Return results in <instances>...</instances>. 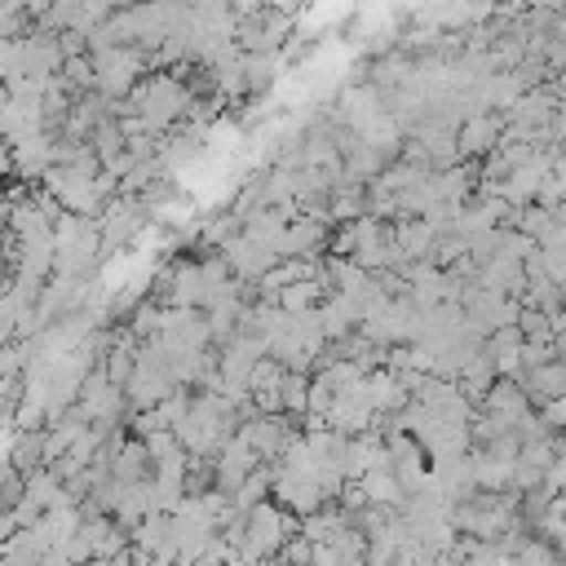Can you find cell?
<instances>
[{"label": "cell", "instance_id": "obj_1", "mask_svg": "<svg viewBox=\"0 0 566 566\" xmlns=\"http://www.w3.org/2000/svg\"><path fill=\"white\" fill-rule=\"evenodd\" d=\"M296 535H301V517H292L287 509H279L274 500H265V504H256V509L243 513V544H239L234 557L248 562V566H256L265 557H279L283 544L296 539Z\"/></svg>", "mask_w": 566, "mask_h": 566}, {"label": "cell", "instance_id": "obj_2", "mask_svg": "<svg viewBox=\"0 0 566 566\" xmlns=\"http://www.w3.org/2000/svg\"><path fill=\"white\" fill-rule=\"evenodd\" d=\"M500 137H504V115L495 111H478L469 115L460 128H455V159H486L500 150Z\"/></svg>", "mask_w": 566, "mask_h": 566}, {"label": "cell", "instance_id": "obj_3", "mask_svg": "<svg viewBox=\"0 0 566 566\" xmlns=\"http://www.w3.org/2000/svg\"><path fill=\"white\" fill-rule=\"evenodd\" d=\"M239 438L256 451L261 464H274L283 455V447L296 438V424L287 416H252V420L239 424Z\"/></svg>", "mask_w": 566, "mask_h": 566}, {"label": "cell", "instance_id": "obj_4", "mask_svg": "<svg viewBox=\"0 0 566 566\" xmlns=\"http://www.w3.org/2000/svg\"><path fill=\"white\" fill-rule=\"evenodd\" d=\"M327 234H332V226L327 221H318V217H292L287 221V239H283V261L287 256H305V261H318V252L327 248Z\"/></svg>", "mask_w": 566, "mask_h": 566}, {"label": "cell", "instance_id": "obj_5", "mask_svg": "<svg viewBox=\"0 0 566 566\" xmlns=\"http://www.w3.org/2000/svg\"><path fill=\"white\" fill-rule=\"evenodd\" d=\"M517 389L526 394V402L535 407H548L557 398H566V367L562 363H544V367H531L517 376Z\"/></svg>", "mask_w": 566, "mask_h": 566}, {"label": "cell", "instance_id": "obj_6", "mask_svg": "<svg viewBox=\"0 0 566 566\" xmlns=\"http://www.w3.org/2000/svg\"><path fill=\"white\" fill-rule=\"evenodd\" d=\"M526 411H531V402H526V394L517 389V380H495V385L486 389V398H482V416L500 420L504 429H513Z\"/></svg>", "mask_w": 566, "mask_h": 566}, {"label": "cell", "instance_id": "obj_7", "mask_svg": "<svg viewBox=\"0 0 566 566\" xmlns=\"http://www.w3.org/2000/svg\"><path fill=\"white\" fill-rule=\"evenodd\" d=\"M358 491H363V500H367L371 509H385V513H402V504H407V491H402V482L394 478V469H371V473H363V478H358Z\"/></svg>", "mask_w": 566, "mask_h": 566}, {"label": "cell", "instance_id": "obj_8", "mask_svg": "<svg viewBox=\"0 0 566 566\" xmlns=\"http://www.w3.org/2000/svg\"><path fill=\"white\" fill-rule=\"evenodd\" d=\"M394 243L402 252V261H429L433 256V243H438V230L420 217H407V221H394Z\"/></svg>", "mask_w": 566, "mask_h": 566}, {"label": "cell", "instance_id": "obj_9", "mask_svg": "<svg viewBox=\"0 0 566 566\" xmlns=\"http://www.w3.org/2000/svg\"><path fill=\"white\" fill-rule=\"evenodd\" d=\"M150 455H146V447L137 442V438H124V447L115 451V460H111V482H119V486H133V482H146L150 478Z\"/></svg>", "mask_w": 566, "mask_h": 566}, {"label": "cell", "instance_id": "obj_10", "mask_svg": "<svg viewBox=\"0 0 566 566\" xmlns=\"http://www.w3.org/2000/svg\"><path fill=\"white\" fill-rule=\"evenodd\" d=\"M305 398H310V376L283 371V385H279V402H283V416H287V420H305Z\"/></svg>", "mask_w": 566, "mask_h": 566}, {"label": "cell", "instance_id": "obj_11", "mask_svg": "<svg viewBox=\"0 0 566 566\" xmlns=\"http://www.w3.org/2000/svg\"><path fill=\"white\" fill-rule=\"evenodd\" d=\"M142 447H146L150 464H172V460H186V451H181V442H177V433H172V429H159V433L142 438Z\"/></svg>", "mask_w": 566, "mask_h": 566}, {"label": "cell", "instance_id": "obj_12", "mask_svg": "<svg viewBox=\"0 0 566 566\" xmlns=\"http://www.w3.org/2000/svg\"><path fill=\"white\" fill-rule=\"evenodd\" d=\"M190 402H195V394H190V389H172V394H168V398H164L155 411H159V420H164L168 429H177V420L190 411Z\"/></svg>", "mask_w": 566, "mask_h": 566}, {"label": "cell", "instance_id": "obj_13", "mask_svg": "<svg viewBox=\"0 0 566 566\" xmlns=\"http://www.w3.org/2000/svg\"><path fill=\"white\" fill-rule=\"evenodd\" d=\"M553 354L566 363V332H557V336H553Z\"/></svg>", "mask_w": 566, "mask_h": 566}, {"label": "cell", "instance_id": "obj_14", "mask_svg": "<svg viewBox=\"0 0 566 566\" xmlns=\"http://www.w3.org/2000/svg\"><path fill=\"white\" fill-rule=\"evenodd\" d=\"M4 106H9V88L0 84V115H4Z\"/></svg>", "mask_w": 566, "mask_h": 566}, {"label": "cell", "instance_id": "obj_15", "mask_svg": "<svg viewBox=\"0 0 566 566\" xmlns=\"http://www.w3.org/2000/svg\"><path fill=\"white\" fill-rule=\"evenodd\" d=\"M557 509H562V513H566V491H557Z\"/></svg>", "mask_w": 566, "mask_h": 566}]
</instances>
